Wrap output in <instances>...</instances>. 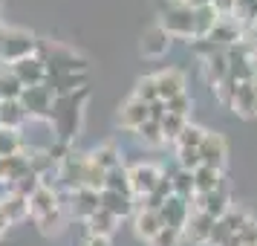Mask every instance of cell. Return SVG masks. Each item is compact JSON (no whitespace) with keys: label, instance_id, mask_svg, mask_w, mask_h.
Wrapping results in <instances>:
<instances>
[{"label":"cell","instance_id":"6da1fadb","mask_svg":"<svg viewBox=\"0 0 257 246\" xmlns=\"http://www.w3.org/2000/svg\"><path fill=\"white\" fill-rule=\"evenodd\" d=\"M90 99V90H75L67 96H55L52 99V110H49L47 122L52 125V136L61 142L72 145L78 130H81V116H84V102Z\"/></svg>","mask_w":257,"mask_h":246},{"label":"cell","instance_id":"7a4b0ae2","mask_svg":"<svg viewBox=\"0 0 257 246\" xmlns=\"http://www.w3.org/2000/svg\"><path fill=\"white\" fill-rule=\"evenodd\" d=\"M38 58L47 64V78L49 75H75V72H87L90 61L78 55L75 49L52 44V41H38Z\"/></svg>","mask_w":257,"mask_h":246},{"label":"cell","instance_id":"3957f363","mask_svg":"<svg viewBox=\"0 0 257 246\" xmlns=\"http://www.w3.org/2000/svg\"><path fill=\"white\" fill-rule=\"evenodd\" d=\"M38 41L41 38L18 29V26H0V61L3 64H15L21 58H29L38 52Z\"/></svg>","mask_w":257,"mask_h":246},{"label":"cell","instance_id":"277c9868","mask_svg":"<svg viewBox=\"0 0 257 246\" xmlns=\"http://www.w3.org/2000/svg\"><path fill=\"white\" fill-rule=\"evenodd\" d=\"M168 35H179V38H194V9L188 6L185 0L179 3H168V12L162 15L159 24Z\"/></svg>","mask_w":257,"mask_h":246},{"label":"cell","instance_id":"5b68a950","mask_svg":"<svg viewBox=\"0 0 257 246\" xmlns=\"http://www.w3.org/2000/svg\"><path fill=\"white\" fill-rule=\"evenodd\" d=\"M52 90H49L47 84H38V87H24V93H21V107H24L26 119H38V122H47L49 110H52Z\"/></svg>","mask_w":257,"mask_h":246},{"label":"cell","instance_id":"8992f818","mask_svg":"<svg viewBox=\"0 0 257 246\" xmlns=\"http://www.w3.org/2000/svg\"><path fill=\"white\" fill-rule=\"evenodd\" d=\"M87 165H90L87 153H75V151H70L58 162V180H61V188H67V194L75 191V188H84Z\"/></svg>","mask_w":257,"mask_h":246},{"label":"cell","instance_id":"52a82bcc","mask_svg":"<svg viewBox=\"0 0 257 246\" xmlns=\"http://www.w3.org/2000/svg\"><path fill=\"white\" fill-rule=\"evenodd\" d=\"M159 177H162V171H159L156 165H148V162H139V165H133V168H127L130 197H133V200L148 197V194H151L153 188H156Z\"/></svg>","mask_w":257,"mask_h":246},{"label":"cell","instance_id":"ba28073f","mask_svg":"<svg viewBox=\"0 0 257 246\" xmlns=\"http://www.w3.org/2000/svg\"><path fill=\"white\" fill-rule=\"evenodd\" d=\"M61 209V197L55 188H49L47 183H41V186L29 194V217L32 220H41V217H47L52 211Z\"/></svg>","mask_w":257,"mask_h":246},{"label":"cell","instance_id":"9c48e42d","mask_svg":"<svg viewBox=\"0 0 257 246\" xmlns=\"http://www.w3.org/2000/svg\"><path fill=\"white\" fill-rule=\"evenodd\" d=\"M9 70L15 72V78L24 84V87H38V84L47 81V64L38 58V55L15 61V64H9Z\"/></svg>","mask_w":257,"mask_h":246},{"label":"cell","instance_id":"30bf717a","mask_svg":"<svg viewBox=\"0 0 257 246\" xmlns=\"http://www.w3.org/2000/svg\"><path fill=\"white\" fill-rule=\"evenodd\" d=\"M67 200H70L72 217H78V220H87L101 209L98 206V191H93V188H75V191L67 194Z\"/></svg>","mask_w":257,"mask_h":246},{"label":"cell","instance_id":"8fae6325","mask_svg":"<svg viewBox=\"0 0 257 246\" xmlns=\"http://www.w3.org/2000/svg\"><path fill=\"white\" fill-rule=\"evenodd\" d=\"M151 119V105H145V102H139L136 96H130L124 105L118 107V125L127 130H136L139 125H145Z\"/></svg>","mask_w":257,"mask_h":246},{"label":"cell","instance_id":"7c38bea8","mask_svg":"<svg viewBox=\"0 0 257 246\" xmlns=\"http://www.w3.org/2000/svg\"><path fill=\"white\" fill-rule=\"evenodd\" d=\"M222 162H225V145H222V139L217 133H205V139L199 142V165L222 171Z\"/></svg>","mask_w":257,"mask_h":246},{"label":"cell","instance_id":"4fadbf2b","mask_svg":"<svg viewBox=\"0 0 257 246\" xmlns=\"http://www.w3.org/2000/svg\"><path fill=\"white\" fill-rule=\"evenodd\" d=\"M153 81H156L159 102H168V99H174V96L185 93V78H182V72H179V70H162V72H156V75H153Z\"/></svg>","mask_w":257,"mask_h":246},{"label":"cell","instance_id":"5bb4252c","mask_svg":"<svg viewBox=\"0 0 257 246\" xmlns=\"http://www.w3.org/2000/svg\"><path fill=\"white\" fill-rule=\"evenodd\" d=\"M98 206L104 211H110L113 217H118V220L127 217V214H133V209H136L130 194H118V191H107V188L98 191Z\"/></svg>","mask_w":257,"mask_h":246},{"label":"cell","instance_id":"9a60e30c","mask_svg":"<svg viewBox=\"0 0 257 246\" xmlns=\"http://www.w3.org/2000/svg\"><path fill=\"white\" fill-rule=\"evenodd\" d=\"M133 226H136V234H139L142 240H148V243H151L153 237L165 229L159 211H153V209H136V214H133Z\"/></svg>","mask_w":257,"mask_h":246},{"label":"cell","instance_id":"2e32d148","mask_svg":"<svg viewBox=\"0 0 257 246\" xmlns=\"http://www.w3.org/2000/svg\"><path fill=\"white\" fill-rule=\"evenodd\" d=\"M168 47H171V35L165 32L162 26H153V29H148V32H145V38H142V52H145L148 58H159V55H165V52H168Z\"/></svg>","mask_w":257,"mask_h":246},{"label":"cell","instance_id":"e0dca14e","mask_svg":"<svg viewBox=\"0 0 257 246\" xmlns=\"http://www.w3.org/2000/svg\"><path fill=\"white\" fill-rule=\"evenodd\" d=\"M87 159L95 165V168H101V171H113V168H118L121 165V151H118L113 142H107V145H98V148H93V151L87 153Z\"/></svg>","mask_w":257,"mask_h":246},{"label":"cell","instance_id":"ac0fdd59","mask_svg":"<svg viewBox=\"0 0 257 246\" xmlns=\"http://www.w3.org/2000/svg\"><path fill=\"white\" fill-rule=\"evenodd\" d=\"M44 84L52 90V96H67V93H75V90H84V87H87V72H75V75H49Z\"/></svg>","mask_w":257,"mask_h":246},{"label":"cell","instance_id":"d6986e66","mask_svg":"<svg viewBox=\"0 0 257 246\" xmlns=\"http://www.w3.org/2000/svg\"><path fill=\"white\" fill-rule=\"evenodd\" d=\"M29 174H32V168H29V153L26 151L3 159V180H6V183H18V180H24V177H29Z\"/></svg>","mask_w":257,"mask_h":246},{"label":"cell","instance_id":"ffe728a7","mask_svg":"<svg viewBox=\"0 0 257 246\" xmlns=\"http://www.w3.org/2000/svg\"><path fill=\"white\" fill-rule=\"evenodd\" d=\"M116 226H118V217H113L104 209H98L93 217H87V234H95V237H107L110 240V234L116 232Z\"/></svg>","mask_w":257,"mask_h":246},{"label":"cell","instance_id":"44dd1931","mask_svg":"<svg viewBox=\"0 0 257 246\" xmlns=\"http://www.w3.org/2000/svg\"><path fill=\"white\" fill-rule=\"evenodd\" d=\"M0 211H3V217H6L9 226L12 223H21L29 217V200L21 197V194H9V197L0 203Z\"/></svg>","mask_w":257,"mask_h":246},{"label":"cell","instance_id":"7402d4cb","mask_svg":"<svg viewBox=\"0 0 257 246\" xmlns=\"http://www.w3.org/2000/svg\"><path fill=\"white\" fill-rule=\"evenodd\" d=\"M26 122V113L21 102H0V125L6 130H21Z\"/></svg>","mask_w":257,"mask_h":246},{"label":"cell","instance_id":"603a6c76","mask_svg":"<svg viewBox=\"0 0 257 246\" xmlns=\"http://www.w3.org/2000/svg\"><path fill=\"white\" fill-rule=\"evenodd\" d=\"M24 93V84L15 78L12 70H0V102H18Z\"/></svg>","mask_w":257,"mask_h":246},{"label":"cell","instance_id":"cb8c5ba5","mask_svg":"<svg viewBox=\"0 0 257 246\" xmlns=\"http://www.w3.org/2000/svg\"><path fill=\"white\" fill-rule=\"evenodd\" d=\"M24 151V136H21V130H6L0 128V156L6 159V156H15V153Z\"/></svg>","mask_w":257,"mask_h":246},{"label":"cell","instance_id":"d4e9b609","mask_svg":"<svg viewBox=\"0 0 257 246\" xmlns=\"http://www.w3.org/2000/svg\"><path fill=\"white\" fill-rule=\"evenodd\" d=\"M104 188L107 191H118V194H130V180H127V168L124 165H118L113 171H107L104 174ZM101 188V191H104Z\"/></svg>","mask_w":257,"mask_h":246},{"label":"cell","instance_id":"484cf974","mask_svg":"<svg viewBox=\"0 0 257 246\" xmlns=\"http://www.w3.org/2000/svg\"><path fill=\"white\" fill-rule=\"evenodd\" d=\"M205 133H208V130L197 128V125H185L182 133L176 136V145H179V148H199V142L205 139Z\"/></svg>","mask_w":257,"mask_h":246},{"label":"cell","instance_id":"4316f807","mask_svg":"<svg viewBox=\"0 0 257 246\" xmlns=\"http://www.w3.org/2000/svg\"><path fill=\"white\" fill-rule=\"evenodd\" d=\"M136 99L145 102V105H153V102H159V93H156V81H153V75H145L139 84H136Z\"/></svg>","mask_w":257,"mask_h":246},{"label":"cell","instance_id":"83f0119b","mask_svg":"<svg viewBox=\"0 0 257 246\" xmlns=\"http://www.w3.org/2000/svg\"><path fill=\"white\" fill-rule=\"evenodd\" d=\"M136 133H139L145 142H151V145H162V130H159V122H153V119H148L145 125H139L136 128Z\"/></svg>","mask_w":257,"mask_h":246},{"label":"cell","instance_id":"f1b7e54d","mask_svg":"<svg viewBox=\"0 0 257 246\" xmlns=\"http://www.w3.org/2000/svg\"><path fill=\"white\" fill-rule=\"evenodd\" d=\"M176 237H179V232H174V229H162V232L151 240V246H176Z\"/></svg>","mask_w":257,"mask_h":246},{"label":"cell","instance_id":"f546056e","mask_svg":"<svg viewBox=\"0 0 257 246\" xmlns=\"http://www.w3.org/2000/svg\"><path fill=\"white\" fill-rule=\"evenodd\" d=\"M84 246H110V240H107V237H95V234H87Z\"/></svg>","mask_w":257,"mask_h":246},{"label":"cell","instance_id":"4dcf8cb0","mask_svg":"<svg viewBox=\"0 0 257 246\" xmlns=\"http://www.w3.org/2000/svg\"><path fill=\"white\" fill-rule=\"evenodd\" d=\"M0 180H3V156H0Z\"/></svg>","mask_w":257,"mask_h":246},{"label":"cell","instance_id":"1f68e13d","mask_svg":"<svg viewBox=\"0 0 257 246\" xmlns=\"http://www.w3.org/2000/svg\"><path fill=\"white\" fill-rule=\"evenodd\" d=\"M0 240H3V234H0Z\"/></svg>","mask_w":257,"mask_h":246},{"label":"cell","instance_id":"d6a6232c","mask_svg":"<svg viewBox=\"0 0 257 246\" xmlns=\"http://www.w3.org/2000/svg\"><path fill=\"white\" fill-rule=\"evenodd\" d=\"M0 128H3V125H0Z\"/></svg>","mask_w":257,"mask_h":246}]
</instances>
